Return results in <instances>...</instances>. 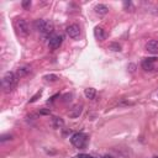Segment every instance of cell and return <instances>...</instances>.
I'll return each instance as SVG.
<instances>
[{
    "instance_id": "obj_12",
    "label": "cell",
    "mask_w": 158,
    "mask_h": 158,
    "mask_svg": "<svg viewBox=\"0 0 158 158\" xmlns=\"http://www.w3.org/2000/svg\"><path fill=\"white\" fill-rule=\"evenodd\" d=\"M95 94H97V92H95L94 88H87L84 90V95L87 99H94L95 98Z\"/></svg>"
},
{
    "instance_id": "obj_20",
    "label": "cell",
    "mask_w": 158,
    "mask_h": 158,
    "mask_svg": "<svg viewBox=\"0 0 158 158\" xmlns=\"http://www.w3.org/2000/svg\"><path fill=\"white\" fill-rule=\"evenodd\" d=\"M11 137H12L11 135H5V136H1V139H0V140L4 142V141H6V140H11Z\"/></svg>"
},
{
    "instance_id": "obj_22",
    "label": "cell",
    "mask_w": 158,
    "mask_h": 158,
    "mask_svg": "<svg viewBox=\"0 0 158 158\" xmlns=\"http://www.w3.org/2000/svg\"><path fill=\"white\" fill-rule=\"evenodd\" d=\"M41 114L47 115V114H50V111H48V110H42V111H41Z\"/></svg>"
},
{
    "instance_id": "obj_8",
    "label": "cell",
    "mask_w": 158,
    "mask_h": 158,
    "mask_svg": "<svg viewBox=\"0 0 158 158\" xmlns=\"http://www.w3.org/2000/svg\"><path fill=\"white\" fill-rule=\"evenodd\" d=\"M154 62H156V58H146L142 61V68L145 71H153L154 69Z\"/></svg>"
},
{
    "instance_id": "obj_5",
    "label": "cell",
    "mask_w": 158,
    "mask_h": 158,
    "mask_svg": "<svg viewBox=\"0 0 158 158\" xmlns=\"http://www.w3.org/2000/svg\"><path fill=\"white\" fill-rule=\"evenodd\" d=\"M16 25H17V29L19 31L22 33L24 36H27L30 33V29H29V25H27V22L25 21L24 19H19L16 21Z\"/></svg>"
},
{
    "instance_id": "obj_23",
    "label": "cell",
    "mask_w": 158,
    "mask_h": 158,
    "mask_svg": "<svg viewBox=\"0 0 158 158\" xmlns=\"http://www.w3.org/2000/svg\"><path fill=\"white\" fill-rule=\"evenodd\" d=\"M102 158H113V157H111V156H104Z\"/></svg>"
},
{
    "instance_id": "obj_9",
    "label": "cell",
    "mask_w": 158,
    "mask_h": 158,
    "mask_svg": "<svg viewBox=\"0 0 158 158\" xmlns=\"http://www.w3.org/2000/svg\"><path fill=\"white\" fill-rule=\"evenodd\" d=\"M82 111H83V106L82 105H75L71 111L68 113V115H69V118H72V119H77V118L80 116Z\"/></svg>"
},
{
    "instance_id": "obj_21",
    "label": "cell",
    "mask_w": 158,
    "mask_h": 158,
    "mask_svg": "<svg viewBox=\"0 0 158 158\" xmlns=\"http://www.w3.org/2000/svg\"><path fill=\"white\" fill-rule=\"evenodd\" d=\"M78 158H94V157L89 156V154H79V156H78Z\"/></svg>"
},
{
    "instance_id": "obj_19",
    "label": "cell",
    "mask_w": 158,
    "mask_h": 158,
    "mask_svg": "<svg viewBox=\"0 0 158 158\" xmlns=\"http://www.w3.org/2000/svg\"><path fill=\"white\" fill-rule=\"evenodd\" d=\"M127 68H128V71H130V72H131V73H133V72L136 71V66H135L133 63H130Z\"/></svg>"
},
{
    "instance_id": "obj_11",
    "label": "cell",
    "mask_w": 158,
    "mask_h": 158,
    "mask_svg": "<svg viewBox=\"0 0 158 158\" xmlns=\"http://www.w3.org/2000/svg\"><path fill=\"white\" fill-rule=\"evenodd\" d=\"M29 72H30V67L29 66H24V67H20L19 69L16 71V75H17V78H21V77H25Z\"/></svg>"
},
{
    "instance_id": "obj_13",
    "label": "cell",
    "mask_w": 158,
    "mask_h": 158,
    "mask_svg": "<svg viewBox=\"0 0 158 158\" xmlns=\"http://www.w3.org/2000/svg\"><path fill=\"white\" fill-rule=\"evenodd\" d=\"M52 126L54 128H61V127H63L64 126V121L62 120L61 118H54L52 120Z\"/></svg>"
},
{
    "instance_id": "obj_15",
    "label": "cell",
    "mask_w": 158,
    "mask_h": 158,
    "mask_svg": "<svg viewBox=\"0 0 158 158\" xmlns=\"http://www.w3.org/2000/svg\"><path fill=\"white\" fill-rule=\"evenodd\" d=\"M45 79L48 80V82H56L58 79V77L57 75H54V74H48V75H46L45 77Z\"/></svg>"
},
{
    "instance_id": "obj_17",
    "label": "cell",
    "mask_w": 158,
    "mask_h": 158,
    "mask_svg": "<svg viewBox=\"0 0 158 158\" xmlns=\"http://www.w3.org/2000/svg\"><path fill=\"white\" fill-rule=\"evenodd\" d=\"M41 94H42V93H41V92H38L36 95H33V97L30 99V102H35V101L37 100V98H40V97H41Z\"/></svg>"
},
{
    "instance_id": "obj_7",
    "label": "cell",
    "mask_w": 158,
    "mask_h": 158,
    "mask_svg": "<svg viewBox=\"0 0 158 158\" xmlns=\"http://www.w3.org/2000/svg\"><path fill=\"white\" fill-rule=\"evenodd\" d=\"M146 50L152 53V54H158V41L157 40H151L146 43Z\"/></svg>"
},
{
    "instance_id": "obj_3",
    "label": "cell",
    "mask_w": 158,
    "mask_h": 158,
    "mask_svg": "<svg viewBox=\"0 0 158 158\" xmlns=\"http://www.w3.org/2000/svg\"><path fill=\"white\" fill-rule=\"evenodd\" d=\"M71 142L74 147L77 148H83L87 145V136L83 133H74L71 139Z\"/></svg>"
},
{
    "instance_id": "obj_2",
    "label": "cell",
    "mask_w": 158,
    "mask_h": 158,
    "mask_svg": "<svg viewBox=\"0 0 158 158\" xmlns=\"http://www.w3.org/2000/svg\"><path fill=\"white\" fill-rule=\"evenodd\" d=\"M16 82H17V75L15 73H12V72L5 73V75L3 77V88L6 92H9L15 87Z\"/></svg>"
},
{
    "instance_id": "obj_6",
    "label": "cell",
    "mask_w": 158,
    "mask_h": 158,
    "mask_svg": "<svg viewBox=\"0 0 158 158\" xmlns=\"http://www.w3.org/2000/svg\"><path fill=\"white\" fill-rule=\"evenodd\" d=\"M62 36L59 35H56V36H52L48 41V47H50V50H57L58 47L62 45Z\"/></svg>"
},
{
    "instance_id": "obj_18",
    "label": "cell",
    "mask_w": 158,
    "mask_h": 158,
    "mask_svg": "<svg viewBox=\"0 0 158 158\" xmlns=\"http://www.w3.org/2000/svg\"><path fill=\"white\" fill-rule=\"evenodd\" d=\"M22 6H24L25 9L30 8V6H31V1H30V0H25V1H22Z\"/></svg>"
},
{
    "instance_id": "obj_10",
    "label": "cell",
    "mask_w": 158,
    "mask_h": 158,
    "mask_svg": "<svg viewBox=\"0 0 158 158\" xmlns=\"http://www.w3.org/2000/svg\"><path fill=\"white\" fill-rule=\"evenodd\" d=\"M94 10H95L97 14H99V15H106V14L109 12V8L104 4H98L94 8Z\"/></svg>"
},
{
    "instance_id": "obj_14",
    "label": "cell",
    "mask_w": 158,
    "mask_h": 158,
    "mask_svg": "<svg viewBox=\"0 0 158 158\" xmlns=\"http://www.w3.org/2000/svg\"><path fill=\"white\" fill-rule=\"evenodd\" d=\"M94 35H95V37H97L98 40H104V37H105V33H104V30L101 29V27H95V30H94Z\"/></svg>"
},
{
    "instance_id": "obj_16",
    "label": "cell",
    "mask_w": 158,
    "mask_h": 158,
    "mask_svg": "<svg viewBox=\"0 0 158 158\" xmlns=\"http://www.w3.org/2000/svg\"><path fill=\"white\" fill-rule=\"evenodd\" d=\"M110 48H111L113 51H120L121 50V46L118 45V43H111V45H110Z\"/></svg>"
},
{
    "instance_id": "obj_1",
    "label": "cell",
    "mask_w": 158,
    "mask_h": 158,
    "mask_svg": "<svg viewBox=\"0 0 158 158\" xmlns=\"http://www.w3.org/2000/svg\"><path fill=\"white\" fill-rule=\"evenodd\" d=\"M35 27L37 31L43 33V35H50V33L53 32V24L51 21H47V20H42V19L36 20Z\"/></svg>"
},
{
    "instance_id": "obj_24",
    "label": "cell",
    "mask_w": 158,
    "mask_h": 158,
    "mask_svg": "<svg viewBox=\"0 0 158 158\" xmlns=\"http://www.w3.org/2000/svg\"><path fill=\"white\" fill-rule=\"evenodd\" d=\"M156 158H158V157H156Z\"/></svg>"
},
{
    "instance_id": "obj_4",
    "label": "cell",
    "mask_w": 158,
    "mask_h": 158,
    "mask_svg": "<svg viewBox=\"0 0 158 158\" xmlns=\"http://www.w3.org/2000/svg\"><path fill=\"white\" fill-rule=\"evenodd\" d=\"M66 31H67V35L69 36L71 38H78L79 35H80V29H79V26L75 25V24L69 25V26L67 27Z\"/></svg>"
}]
</instances>
